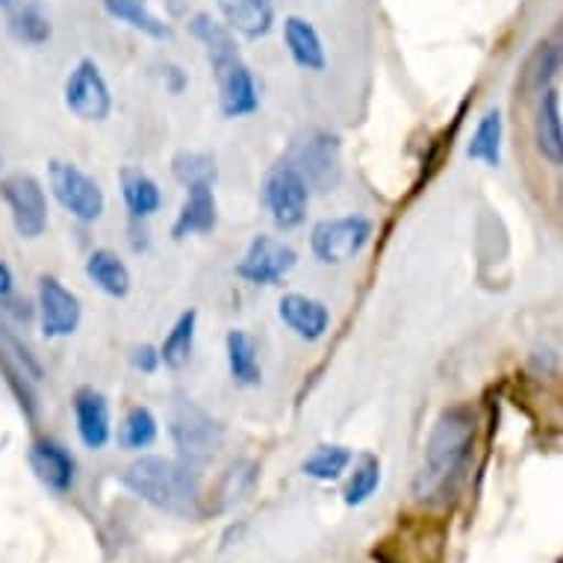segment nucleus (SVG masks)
Wrapping results in <instances>:
<instances>
[{
	"mask_svg": "<svg viewBox=\"0 0 563 563\" xmlns=\"http://www.w3.org/2000/svg\"><path fill=\"white\" fill-rule=\"evenodd\" d=\"M472 443H475V416L470 407H452L445 410L431 428L426 445V463L416 475V499L434 501L445 496V489L461 478V470L470 461Z\"/></svg>",
	"mask_w": 563,
	"mask_h": 563,
	"instance_id": "obj_1",
	"label": "nucleus"
},
{
	"mask_svg": "<svg viewBox=\"0 0 563 563\" xmlns=\"http://www.w3.org/2000/svg\"><path fill=\"white\" fill-rule=\"evenodd\" d=\"M124 487L157 510L175 517H195L201 510V481L192 463L145 454L128 466Z\"/></svg>",
	"mask_w": 563,
	"mask_h": 563,
	"instance_id": "obj_2",
	"label": "nucleus"
},
{
	"mask_svg": "<svg viewBox=\"0 0 563 563\" xmlns=\"http://www.w3.org/2000/svg\"><path fill=\"white\" fill-rule=\"evenodd\" d=\"M172 437L180 449V457L198 466L216 454V449L222 443V428L207 410L186 401V398H177L175 407H172Z\"/></svg>",
	"mask_w": 563,
	"mask_h": 563,
	"instance_id": "obj_3",
	"label": "nucleus"
},
{
	"mask_svg": "<svg viewBox=\"0 0 563 563\" xmlns=\"http://www.w3.org/2000/svg\"><path fill=\"white\" fill-rule=\"evenodd\" d=\"M263 201H266L272 222L284 231H292L305 222L307 203H310V184L292 163H280L266 175L263 184Z\"/></svg>",
	"mask_w": 563,
	"mask_h": 563,
	"instance_id": "obj_4",
	"label": "nucleus"
},
{
	"mask_svg": "<svg viewBox=\"0 0 563 563\" xmlns=\"http://www.w3.org/2000/svg\"><path fill=\"white\" fill-rule=\"evenodd\" d=\"M372 236V222L363 216H342V219H324L310 233V249L319 263L336 266L345 260L357 257Z\"/></svg>",
	"mask_w": 563,
	"mask_h": 563,
	"instance_id": "obj_5",
	"label": "nucleus"
},
{
	"mask_svg": "<svg viewBox=\"0 0 563 563\" xmlns=\"http://www.w3.org/2000/svg\"><path fill=\"white\" fill-rule=\"evenodd\" d=\"M47 175H51V189H54L56 201L63 203L77 222H98L101 219L107 198H103L101 186L95 184L86 172H80L75 163L54 159Z\"/></svg>",
	"mask_w": 563,
	"mask_h": 563,
	"instance_id": "obj_6",
	"label": "nucleus"
},
{
	"mask_svg": "<svg viewBox=\"0 0 563 563\" xmlns=\"http://www.w3.org/2000/svg\"><path fill=\"white\" fill-rule=\"evenodd\" d=\"M0 195L10 207L12 224L24 240H38L47 231V198L45 189L33 175H10L0 180Z\"/></svg>",
	"mask_w": 563,
	"mask_h": 563,
	"instance_id": "obj_7",
	"label": "nucleus"
},
{
	"mask_svg": "<svg viewBox=\"0 0 563 563\" xmlns=\"http://www.w3.org/2000/svg\"><path fill=\"white\" fill-rule=\"evenodd\" d=\"M65 107L84 121H103L110 115V86L92 59H80L65 80Z\"/></svg>",
	"mask_w": 563,
	"mask_h": 563,
	"instance_id": "obj_8",
	"label": "nucleus"
},
{
	"mask_svg": "<svg viewBox=\"0 0 563 563\" xmlns=\"http://www.w3.org/2000/svg\"><path fill=\"white\" fill-rule=\"evenodd\" d=\"M213 65L216 86H219V107L228 119H242L260 107V92L251 68L242 63L240 54L224 56Z\"/></svg>",
	"mask_w": 563,
	"mask_h": 563,
	"instance_id": "obj_9",
	"label": "nucleus"
},
{
	"mask_svg": "<svg viewBox=\"0 0 563 563\" xmlns=\"http://www.w3.org/2000/svg\"><path fill=\"white\" fill-rule=\"evenodd\" d=\"M289 163L305 175L307 184L328 192V189H333V186L340 184V139L331 136V133H324V130H313V133L298 145L296 159H289Z\"/></svg>",
	"mask_w": 563,
	"mask_h": 563,
	"instance_id": "obj_10",
	"label": "nucleus"
},
{
	"mask_svg": "<svg viewBox=\"0 0 563 563\" xmlns=\"http://www.w3.org/2000/svg\"><path fill=\"white\" fill-rule=\"evenodd\" d=\"M296 263L298 254L287 242H277L275 236H257L236 266V275L257 287H272L277 280H284L296 268Z\"/></svg>",
	"mask_w": 563,
	"mask_h": 563,
	"instance_id": "obj_11",
	"label": "nucleus"
},
{
	"mask_svg": "<svg viewBox=\"0 0 563 563\" xmlns=\"http://www.w3.org/2000/svg\"><path fill=\"white\" fill-rule=\"evenodd\" d=\"M80 298L63 280L54 275L38 277V319H42V333L45 336H71L80 328Z\"/></svg>",
	"mask_w": 563,
	"mask_h": 563,
	"instance_id": "obj_12",
	"label": "nucleus"
},
{
	"mask_svg": "<svg viewBox=\"0 0 563 563\" xmlns=\"http://www.w3.org/2000/svg\"><path fill=\"white\" fill-rule=\"evenodd\" d=\"M75 419L77 434L84 440L86 449H103L110 443L112 426H110V401L103 393L92 387H80L75 393Z\"/></svg>",
	"mask_w": 563,
	"mask_h": 563,
	"instance_id": "obj_13",
	"label": "nucleus"
},
{
	"mask_svg": "<svg viewBox=\"0 0 563 563\" xmlns=\"http://www.w3.org/2000/svg\"><path fill=\"white\" fill-rule=\"evenodd\" d=\"M277 316L284 319L289 331L301 336L307 342L322 340L328 328H331V313L322 301H316L310 296H301V292H289V296L280 298L277 305Z\"/></svg>",
	"mask_w": 563,
	"mask_h": 563,
	"instance_id": "obj_14",
	"label": "nucleus"
},
{
	"mask_svg": "<svg viewBox=\"0 0 563 563\" xmlns=\"http://www.w3.org/2000/svg\"><path fill=\"white\" fill-rule=\"evenodd\" d=\"M30 466L36 472V478L47 489H54V493H68L71 484H75V457L68 454V449L54 443V440L33 443V449H30Z\"/></svg>",
	"mask_w": 563,
	"mask_h": 563,
	"instance_id": "obj_15",
	"label": "nucleus"
},
{
	"mask_svg": "<svg viewBox=\"0 0 563 563\" xmlns=\"http://www.w3.org/2000/svg\"><path fill=\"white\" fill-rule=\"evenodd\" d=\"M219 222V207H216L213 186H189L184 207L175 219L172 236L175 240H186L195 233H210Z\"/></svg>",
	"mask_w": 563,
	"mask_h": 563,
	"instance_id": "obj_16",
	"label": "nucleus"
},
{
	"mask_svg": "<svg viewBox=\"0 0 563 563\" xmlns=\"http://www.w3.org/2000/svg\"><path fill=\"white\" fill-rule=\"evenodd\" d=\"M224 24L245 38L266 36L275 24V7L272 0H216Z\"/></svg>",
	"mask_w": 563,
	"mask_h": 563,
	"instance_id": "obj_17",
	"label": "nucleus"
},
{
	"mask_svg": "<svg viewBox=\"0 0 563 563\" xmlns=\"http://www.w3.org/2000/svg\"><path fill=\"white\" fill-rule=\"evenodd\" d=\"M534 142L537 151L543 154L552 166H563V121H561V98L554 89L540 95L534 119Z\"/></svg>",
	"mask_w": 563,
	"mask_h": 563,
	"instance_id": "obj_18",
	"label": "nucleus"
},
{
	"mask_svg": "<svg viewBox=\"0 0 563 563\" xmlns=\"http://www.w3.org/2000/svg\"><path fill=\"white\" fill-rule=\"evenodd\" d=\"M284 42H287L289 56L296 59V65H301L307 71H322L324 65H328L322 38H319L316 27L307 19L289 15L284 21Z\"/></svg>",
	"mask_w": 563,
	"mask_h": 563,
	"instance_id": "obj_19",
	"label": "nucleus"
},
{
	"mask_svg": "<svg viewBox=\"0 0 563 563\" xmlns=\"http://www.w3.org/2000/svg\"><path fill=\"white\" fill-rule=\"evenodd\" d=\"M121 195H124L128 213L133 219H151L163 207V192H159L157 180L145 175L142 168H121Z\"/></svg>",
	"mask_w": 563,
	"mask_h": 563,
	"instance_id": "obj_20",
	"label": "nucleus"
},
{
	"mask_svg": "<svg viewBox=\"0 0 563 563\" xmlns=\"http://www.w3.org/2000/svg\"><path fill=\"white\" fill-rule=\"evenodd\" d=\"M86 275L95 287L107 292L110 298H124L130 292V268L124 266V260L110 249H98L86 260Z\"/></svg>",
	"mask_w": 563,
	"mask_h": 563,
	"instance_id": "obj_21",
	"label": "nucleus"
},
{
	"mask_svg": "<svg viewBox=\"0 0 563 563\" xmlns=\"http://www.w3.org/2000/svg\"><path fill=\"white\" fill-rule=\"evenodd\" d=\"M101 3L110 19L121 21V24L145 33V36L168 38V33H172L166 21L151 12L148 0H101Z\"/></svg>",
	"mask_w": 563,
	"mask_h": 563,
	"instance_id": "obj_22",
	"label": "nucleus"
},
{
	"mask_svg": "<svg viewBox=\"0 0 563 563\" xmlns=\"http://www.w3.org/2000/svg\"><path fill=\"white\" fill-rule=\"evenodd\" d=\"M228 369H231L233 380L242 384V387H254L263 378V369H260L257 361V342L254 336L245 331H231L228 333Z\"/></svg>",
	"mask_w": 563,
	"mask_h": 563,
	"instance_id": "obj_23",
	"label": "nucleus"
},
{
	"mask_svg": "<svg viewBox=\"0 0 563 563\" xmlns=\"http://www.w3.org/2000/svg\"><path fill=\"white\" fill-rule=\"evenodd\" d=\"M195 328H198V313L186 310L177 316V322L172 324L166 342L159 345V361L166 363L168 369H184L195 349Z\"/></svg>",
	"mask_w": 563,
	"mask_h": 563,
	"instance_id": "obj_24",
	"label": "nucleus"
},
{
	"mask_svg": "<svg viewBox=\"0 0 563 563\" xmlns=\"http://www.w3.org/2000/svg\"><path fill=\"white\" fill-rule=\"evenodd\" d=\"M189 30H192V36L207 47V59H210V63H219L224 56L240 54V51H236L233 30L228 27V24H219L210 12H198V15L189 21Z\"/></svg>",
	"mask_w": 563,
	"mask_h": 563,
	"instance_id": "obj_25",
	"label": "nucleus"
},
{
	"mask_svg": "<svg viewBox=\"0 0 563 563\" xmlns=\"http://www.w3.org/2000/svg\"><path fill=\"white\" fill-rule=\"evenodd\" d=\"M159 434V422L157 416L151 413L148 407H130L128 416H124V422H121V445L124 449H133V452H142V449H148Z\"/></svg>",
	"mask_w": 563,
	"mask_h": 563,
	"instance_id": "obj_26",
	"label": "nucleus"
},
{
	"mask_svg": "<svg viewBox=\"0 0 563 563\" xmlns=\"http://www.w3.org/2000/svg\"><path fill=\"white\" fill-rule=\"evenodd\" d=\"M172 172L186 189L216 184V159L203 151H177L175 159H172Z\"/></svg>",
	"mask_w": 563,
	"mask_h": 563,
	"instance_id": "obj_27",
	"label": "nucleus"
},
{
	"mask_svg": "<svg viewBox=\"0 0 563 563\" xmlns=\"http://www.w3.org/2000/svg\"><path fill=\"white\" fill-rule=\"evenodd\" d=\"M470 157L487 163V166H499L501 163V115L499 110H489L481 119L475 136H472Z\"/></svg>",
	"mask_w": 563,
	"mask_h": 563,
	"instance_id": "obj_28",
	"label": "nucleus"
},
{
	"mask_svg": "<svg viewBox=\"0 0 563 563\" xmlns=\"http://www.w3.org/2000/svg\"><path fill=\"white\" fill-rule=\"evenodd\" d=\"M351 452L345 445H319L305 463H301V472L307 478L316 481H333L340 478L342 472L349 470Z\"/></svg>",
	"mask_w": 563,
	"mask_h": 563,
	"instance_id": "obj_29",
	"label": "nucleus"
},
{
	"mask_svg": "<svg viewBox=\"0 0 563 563\" xmlns=\"http://www.w3.org/2000/svg\"><path fill=\"white\" fill-rule=\"evenodd\" d=\"M380 484V463L375 454H363L354 472H351L349 484H345V505L357 508L363 501L372 499V493Z\"/></svg>",
	"mask_w": 563,
	"mask_h": 563,
	"instance_id": "obj_30",
	"label": "nucleus"
},
{
	"mask_svg": "<svg viewBox=\"0 0 563 563\" xmlns=\"http://www.w3.org/2000/svg\"><path fill=\"white\" fill-rule=\"evenodd\" d=\"M554 68H558V51L552 42L537 45V51L526 63V71H522V92H545V84L552 80Z\"/></svg>",
	"mask_w": 563,
	"mask_h": 563,
	"instance_id": "obj_31",
	"label": "nucleus"
},
{
	"mask_svg": "<svg viewBox=\"0 0 563 563\" xmlns=\"http://www.w3.org/2000/svg\"><path fill=\"white\" fill-rule=\"evenodd\" d=\"M12 33L21 38V42H27V45H45L47 38H51V21L36 10V7H24L12 15Z\"/></svg>",
	"mask_w": 563,
	"mask_h": 563,
	"instance_id": "obj_32",
	"label": "nucleus"
},
{
	"mask_svg": "<svg viewBox=\"0 0 563 563\" xmlns=\"http://www.w3.org/2000/svg\"><path fill=\"white\" fill-rule=\"evenodd\" d=\"M159 351L154 349V345H139V349H133V366H136L139 372H145V375H154V372L159 369Z\"/></svg>",
	"mask_w": 563,
	"mask_h": 563,
	"instance_id": "obj_33",
	"label": "nucleus"
},
{
	"mask_svg": "<svg viewBox=\"0 0 563 563\" xmlns=\"http://www.w3.org/2000/svg\"><path fill=\"white\" fill-rule=\"evenodd\" d=\"M12 292V268L0 260V298H7Z\"/></svg>",
	"mask_w": 563,
	"mask_h": 563,
	"instance_id": "obj_34",
	"label": "nucleus"
},
{
	"mask_svg": "<svg viewBox=\"0 0 563 563\" xmlns=\"http://www.w3.org/2000/svg\"><path fill=\"white\" fill-rule=\"evenodd\" d=\"M0 3H3V0H0Z\"/></svg>",
	"mask_w": 563,
	"mask_h": 563,
	"instance_id": "obj_35",
	"label": "nucleus"
}]
</instances>
